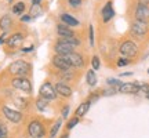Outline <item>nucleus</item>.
Returning <instances> with one entry per match:
<instances>
[{"label": "nucleus", "instance_id": "1", "mask_svg": "<svg viewBox=\"0 0 149 138\" xmlns=\"http://www.w3.org/2000/svg\"><path fill=\"white\" fill-rule=\"evenodd\" d=\"M119 53L122 54V57L131 59L138 55V46L133 40H124L119 47Z\"/></svg>", "mask_w": 149, "mask_h": 138}, {"label": "nucleus", "instance_id": "2", "mask_svg": "<svg viewBox=\"0 0 149 138\" xmlns=\"http://www.w3.org/2000/svg\"><path fill=\"white\" fill-rule=\"evenodd\" d=\"M29 70H31V65L28 64L26 61H24V59L14 61L8 66V72L11 75H14V76H25V75L29 73Z\"/></svg>", "mask_w": 149, "mask_h": 138}, {"label": "nucleus", "instance_id": "3", "mask_svg": "<svg viewBox=\"0 0 149 138\" xmlns=\"http://www.w3.org/2000/svg\"><path fill=\"white\" fill-rule=\"evenodd\" d=\"M149 32V24L144 21H138V20H134L131 22V26H130V33L137 39L144 37L146 33Z\"/></svg>", "mask_w": 149, "mask_h": 138}, {"label": "nucleus", "instance_id": "4", "mask_svg": "<svg viewBox=\"0 0 149 138\" xmlns=\"http://www.w3.org/2000/svg\"><path fill=\"white\" fill-rule=\"evenodd\" d=\"M11 86L17 89V90H21L24 93H31L32 91V83L25 77V76H17L11 80Z\"/></svg>", "mask_w": 149, "mask_h": 138}, {"label": "nucleus", "instance_id": "5", "mask_svg": "<svg viewBox=\"0 0 149 138\" xmlns=\"http://www.w3.org/2000/svg\"><path fill=\"white\" fill-rule=\"evenodd\" d=\"M39 94H40L42 98L47 100V101H53V100L57 98V91H55V87H54L50 82L43 83L42 87H40V90H39Z\"/></svg>", "mask_w": 149, "mask_h": 138}, {"label": "nucleus", "instance_id": "6", "mask_svg": "<svg viewBox=\"0 0 149 138\" xmlns=\"http://www.w3.org/2000/svg\"><path fill=\"white\" fill-rule=\"evenodd\" d=\"M28 133L32 138H42L44 137V127H43V124L40 122H37V120H33L31 124H29V127H28Z\"/></svg>", "mask_w": 149, "mask_h": 138}, {"label": "nucleus", "instance_id": "7", "mask_svg": "<svg viewBox=\"0 0 149 138\" xmlns=\"http://www.w3.org/2000/svg\"><path fill=\"white\" fill-rule=\"evenodd\" d=\"M51 62H53L54 68H57L58 70H68V69L72 68L69 64V61L66 59L65 55H58V54H55L53 57V59H51Z\"/></svg>", "mask_w": 149, "mask_h": 138}, {"label": "nucleus", "instance_id": "8", "mask_svg": "<svg viewBox=\"0 0 149 138\" xmlns=\"http://www.w3.org/2000/svg\"><path fill=\"white\" fill-rule=\"evenodd\" d=\"M65 57L69 61L72 68H83L84 66V58H83L81 54L76 53V51H72V53H69L68 55H65Z\"/></svg>", "mask_w": 149, "mask_h": 138}, {"label": "nucleus", "instance_id": "9", "mask_svg": "<svg viewBox=\"0 0 149 138\" xmlns=\"http://www.w3.org/2000/svg\"><path fill=\"white\" fill-rule=\"evenodd\" d=\"M134 17H135V20H138V21H144V22H148L149 24V6L138 4L137 8H135V11H134Z\"/></svg>", "mask_w": 149, "mask_h": 138}, {"label": "nucleus", "instance_id": "10", "mask_svg": "<svg viewBox=\"0 0 149 138\" xmlns=\"http://www.w3.org/2000/svg\"><path fill=\"white\" fill-rule=\"evenodd\" d=\"M141 90V84L134 82V83H122L119 87V91L123 94H138Z\"/></svg>", "mask_w": 149, "mask_h": 138}, {"label": "nucleus", "instance_id": "11", "mask_svg": "<svg viewBox=\"0 0 149 138\" xmlns=\"http://www.w3.org/2000/svg\"><path fill=\"white\" fill-rule=\"evenodd\" d=\"M3 113H4L6 119H8L11 123H19L22 120V113L18 111H14L8 106H3Z\"/></svg>", "mask_w": 149, "mask_h": 138}, {"label": "nucleus", "instance_id": "12", "mask_svg": "<svg viewBox=\"0 0 149 138\" xmlns=\"http://www.w3.org/2000/svg\"><path fill=\"white\" fill-rule=\"evenodd\" d=\"M54 51H55V54H58V55H68L69 53L74 51V47L68 44V43L58 40V42L55 43V46H54Z\"/></svg>", "mask_w": 149, "mask_h": 138}, {"label": "nucleus", "instance_id": "13", "mask_svg": "<svg viewBox=\"0 0 149 138\" xmlns=\"http://www.w3.org/2000/svg\"><path fill=\"white\" fill-rule=\"evenodd\" d=\"M54 87H55L57 94H58V95H61V97H64V98H68V97L72 95V89H70V87L66 84L65 82H59V83H57Z\"/></svg>", "mask_w": 149, "mask_h": 138}, {"label": "nucleus", "instance_id": "14", "mask_svg": "<svg viewBox=\"0 0 149 138\" xmlns=\"http://www.w3.org/2000/svg\"><path fill=\"white\" fill-rule=\"evenodd\" d=\"M115 17V10H113V4H112V1H108L107 4L104 6V8H102V21L105 22H109Z\"/></svg>", "mask_w": 149, "mask_h": 138}, {"label": "nucleus", "instance_id": "15", "mask_svg": "<svg viewBox=\"0 0 149 138\" xmlns=\"http://www.w3.org/2000/svg\"><path fill=\"white\" fill-rule=\"evenodd\" d=\"M59 20H61L62 24H65V25H68V26H70V28H76V26H79L80 25V22H79L77 18H74L73 15L66 14V13L61 14V15H59Z\"/></svg>", "mask_w": 149, "mask_h": 138}, {"label": "nucleus", "instance_id": "16", "mask_svg": "<svg viewBox=\"0 0 149 138\" xmlns=\"http://www.w3.org/2000/svg\"><path fill=\"white\" fill-rule=\"evenodd\" d=\"M57 33H58L59 37H72L74 36V32L70 29V26L65 25V24H58L57 25Z\"/></svg>", "mask_w": 149, "mask_h": 138}, {"label": "nucleus", "instance_id": "17", "mask_svg": "<svg viewBox=\"0 0 149 138\" xmlns=\"http://www.w3.org/2000/svg\"><path fill=\"white\" fill-rule=\"evenodd\" d=\"M22 40H24V36H22L21 33H14V35H11L4 43L8 46V47L14 48V47H18V44H19Z\"/></svg>", "mask_w": 149, "mask_h": 138}, {"label": "nucleus", "instance_id": "18", "mask_svg": "<svg viewBox=\"0 0 149 138\" xmlns=\"http://www.w3.org/2000/svg\"><path fill=\"white\" fill-rule=\"evenodd\" d=\"M11 25H13V20H11L10 15H3L0 18V29L3 32H7L11 28Z\"/></svg>", "mask_w": 149, "mask_h": 138}, {"label": "nucleus", "instance_id": "19", "mask_svg": "<svg viewBox=\"0 0 149 138\" xmlns=\"http://www.w3.org/2000/svg\"><path fill=\"white\" fill-rule=\"evenodd\" d=\"M86 82H87V84L91 86V87H94L97 84V75H95V70L94 69H90V70H87V73H86Z\"/></svg>", "mask_w": 149, "mask_h": 138}, {"label": "nucleus", "instance_id": "20", "mask_svg": "<svg viewBox=\"0 0 149 138\" xmlns=\"http://www.w3.org/2000/svg\"><path fill=\"white\" fill-rule=\"evenodd\" d=\"M90 106H91L90 100H88V101H86V102H83V104L76 109V115H77V116H84L86 113L88 112V108H90Z\"/></svg>", "mask_w": 149, "mask_h": 138}, {"label": "nucleus", "instance_id": "21", "mask_svg": "<svg viewBox=\"0 0 149 138\" xmlns=\"http://www.w3.org/2000/svg\"><path fill=\"white\" fill-rule=\"evenodd\" d=\"M42 14H43L42 6H40V4H32V8H31L29 15L32 17V18H37V17H40Z\"/></svg>", "mask_w": 149, "mask_h": 138}, {"label": "nucleus", "instance_id": "22", "mask_svg": "<svg viewBox=\"0 0 149 138\" xmlns=\"http://www.w3.org/2000/svg\"><path fill=\"white\" fill-rule=\"evenodd\" d=\"M24 11H25V3L24 1H18V3L13 6V13L17 14V15H21Z\"/></svg>", "mask_w": 149, "mask_h": 138}, {"label": "nucleus", "instance_id": "23", "mask_svg": "<svg viewBox=\"0 0 149 138\" xmlns=\"http://www.w3.org/2000/svg\"><path fill=\"white\" fill-rule=\"evenodd\" d=\"M47 106H48V101H47V100H44V98H42V97H40V98L36 101V108L40 112L46 111V109H47Z\"/></svg>", "mask_w": 149, "mask_h": 138}, {"label": "nucleus", "instance_id": "24", "mask_svg": "<svg viewBox=\"0 0 149 138\" xmlns=\"http://www.w3.org/2000/svg\"><path fill=\"white\" fill-rule=\"evenodd\" d=\"M61 79H62V82H69V80L73 79V73L70 72V69L61 70Z\"/></svg>", "mask_w": 149, "mask_h": 138}, {"label": "nucleus", "instance_id": "25", "mask_svg": "<svg viewBox=\"0 0 149 138\" xmlns=\"http://www.w3.org/2000/svg\"><path fill=\"white\" fill-rule=\"evenodd\" d=\"M91 66L94 70H98V69L101 68V61H100V57L98 55H94L93 58H91Z\"/></svg>", "mask_w": 149, "mask_h": 138}, {"label": "nucleus", "instance_id": "26", "mask_svg": "<svg viewBox=\"0 0 149 138\" xmlns=\"http://www.w3.org/2000/svg\"><path fill=\"white\" fill-rule=\"evenodd\" d=\"M130 62H131V59L130 58H126V57H122V58L117 59V68H123V66H127V65H130Z\"/></svg>", "mask_w": 149, "mask_h": 138}, {"label": "nucleus", "instance_id": "27", "mask_svg": "<svg viewBox=\"0 0 149 138\" xmlns=\"http://www.w3.org/2000/svg\"><path fill=\"white\" fill-rule=\"evenodd\" d=\"M88 39H90V46L94 47L95 46V39H94V26L93 25L88 26Z\"/></svg>", "mask_w": 149, "mask_h": 138}, {"label": "nucleus", "instance_id": "28", "mask_svg": "<svg viewBox=\"0 0 149 138\" xmlns=\"http://www.w3.org/2000/svg\"><path fill=\"white\" fill-rule=\"evenodd\" d=\"M14 102H15L19 108H25L26 104H28L26 100H25V98H22V97H17V98H14Z\"/></svg>", "mask_w": 149, "mask_h": 138}, {"label": "nucleus", "instance_id": "29", "mask_svg": "<svg viewBox=\"0 0 149 138\" xmlns=\"http://www.w3.org/2000/svg\"><path fill=\"white\" fill-rule=\"evenodd\" d=\"M107 84L108 86H113V87H120L122 82H120L119 79H112V77H109V79L107 80Z\"/></svg>", "mask_w": 149, "mask_h": 138}, {"label": "nucleus", "instance_id": "30", "mask_svg": "<svg viewBox=\"0 0 149 138\" xmlns=\"http://www.w3.org/2000/svg\"><path fill=\"white\" fill-rule=\"evenodd\" d=\"M59 127H61V120H58V122H57V123H55V124L53 126V128H51V133H50V135H51V137H55V134L58 133Z\"/></svg>", "mask_w": 149, "mask_h": 138}, {"label": "nucleus", "instance_id": "31", "mask_svg": "<svg viewBox=\"0 0 149 138\" xmlns=\"http://www.w3.org/2000/svg\"><path fill=\"white\" fill-rule=\"evenodd\" d=\"M0 138H7V127L0 122Z\"/></svg>", "mask_w": 149, "mask_h": 138}, {"label": "nucleus", "instance_id": "32", "mask_svg": "<svg viewBox=\"0 0 149 138\" xmlns=\"http://www.w3.org/2000/svg\"><path fill=\"white\" fill-rule=\"evenodd\" d=\"M77 123H79V117H73V119H72V120H70V122L68 123L66 128H68V130H72V128H73L74 126L77 124Z\"/></svg>", "mask_w": 149, "mask_h": 138}, {"label": "nucleus", "instance_id": "33", "mask_svg": "<svg viewBox=\"0 0 149 138\" xmlns=\"http://www.w3.org/2000/svg\"><path fill=\"white\" fill-rule=\"evenodd\" d=\"M68 3H69V6H72L73 8H76V7H80V6H81V0H68Z\"/></svg>", "mask_w": 149, "mask_h": 138}, {"label": "nucleus", "instance_id": "34", "mask_svg": "<svg viewBox=\"0 0 149 138\" xmlns=\"http://www.w3.org/2000/svg\"><path fill=\"white\" fill-rule=\"evenodd\" d=\"M31 20H32V17L29 14H25V15L21 17V22H31Z\"/></svg>", "mask_w": 149, "mask_h": 138}, {"label": "nucleus", "instance_id": "35", "mask_svg": "<svg viewBox=\"0 0 149 138\" xmlns=\"http://www.w3.org/2000/svg\"><path fill=\"white\" fill-rule=\"evenodd\" d=\"M68 113H69V106H65V108H64V112H62V117L65 119V117L68 116Z\"/></svg>", "mask_w": 149, "mask_h": 138}, {"label": "nucleus", "instance_id": "36", "mask_svg": "<svg viewBox=\"0 0 149 138\" xmlns=\"http://www.w3.org/2000/svg\"><path fill=\"white\" fill-rule=\"evenodd\" d=\"M32 50H33V46H29V47L22 48V53H29V51H32Z\"/></svg>", "mask_w": 149, "mask_h": 138}, {"label": "nucleus", "instance_id": "37", "mask_svg": "<svg viewBox=\"0 0 149 138\" xmlns=\"http://www.w3.org/2000/svg\"><path fill=\"white\" fill-rule=\"evenodd\" d=\"M138 4H142V6H149V0H138Z\"/></svg>", "mask_w": 149, "mask_h": 138}, {"label": "nucleus", "instance_id": "38", "mask_svg": "<svg viewBox=\"0 0 149 138\" xmlns=\"http://www.w3.org/2000/svg\"><path fill=\"white\" fill-rule=\"evenodd\" d=\"M6 33H7V32H3V35L0 36V44H1V43H4V36H6Z\"/></svg>", "mask_w": 149, "mask_h": 138}, {"label": "nucleus", "instance_id": "39", "mask_svg": "<svg viewBox=\"0 0 149 138\" xmlns=\"http://www.w3.org/2000/svg\"><path fill=\"white\" fill-rule=\"evenodd\" d=\"M133 75V72H124V73H122L120 76H131Z\"/></svg>", "mask_w": 149, "mask_h": 138}, {"label": "nucleus", "instance_id": "40", "mask_svg": "<svg viewBox=\"0 0 149 138\" xmlns=\"http://www.w3.org/2000/svg\"><path fill=\"white\" fill-rule=\"evenodd\" d=\"M42 0H32V4H40Z\"/></svg>", "mask_w": 149, "mask_h": 138}, {"label": "nucleus", "instance_id": "41", "mask_svg": "<svg viewBox=\"0 0 149 138\" xmlns=\"http://www.w3.org/2000/svg\"><path fill=\"white\" fill-rule=\"evenodd\" d=\"M145 95H146V97H148V98H149V90L146 91V93H145Z\"/></svg>", "mask_w": 149, "mask_h": 138}, {"label": "nucleus", "instance_id": "42", "mask_svg": "<svg viewBox=\"0 0 149 138\" xmlns=\"http://www.w3.org/2000/svg\"><path fill=\"white\" fill-rule=\"evenodd\" d=\"M62 138H68V134H65V135H64V137H62Z\"/></svg>", "mask_w": 149, "mask_h": 138}, {"label": "nucleus", "instance_id": "43", "mask_svg": "<svg viewBox=\"0 0 149 138\" xmlns=\"http://www.w3.org/2000/svg\"><path fill=\"white\" fill-rule=\"evenodd\" d=\"M148 73H149V69H148Z\"/></svg>", "mask_w": 149, "mask_h": 138}, {"label": "nucleus", "instance_id": "44", "mask_svg": "<svg viewBox=\"0 0 149 138\" xmlns=\"http://www.w3.org/2000/svg\"><path fill=\"white\" fill-rule=\"evenodd\" d=\"M50 138H54V137H50Z\"/></svg>", "mask_w": 149, "mask_h": 138}]
</instances>
